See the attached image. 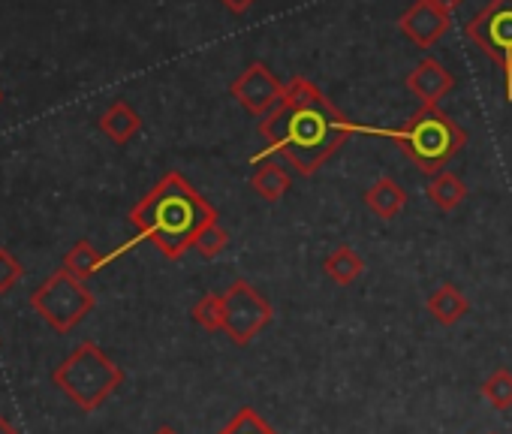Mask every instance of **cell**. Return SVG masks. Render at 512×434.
Listing matches in <instances>:
<instances>
[{
    "instance_id": "1",
    "label": "cell",
    "mask_w": 512,
    "mask_h": 434,
    "mask_svg": "<svg viewBox=\"0 0 512 434\" xmlns=\"http://www.w3.org/2000/svg\"><path fill=\"white\" fill-rule=\"evenodd\" d=\"M353 133L356 127L302 76L287 82L281 106L260 121L266 154H281L299 175H314Z\"/></svg>"
},
{
    "instance_id": "2",
    "label": "cell",
    "mask_w": 512,
    "mask_h": 434,
    "mask_svg": "<svg viewBox=\"0 0 512 434\" xmlns=\"http://www.w3.org/2000/svg\"><path fill=\"white\" fill-rule=\"evenodd\" d=\"M211 221H217L214 205L181 172H166L130 211L139 239H148L166 260H181Z\"/></svg>"
},
{
    "instance_id": "3",
    "label": "cell",
    "mask_w": 512,
    "mask_h": 434,
    "mask_svg": "<svg viewBox=\"0 0 512 434\" xmlns=\"http://www.w3.org/2000/svg\"><path fill=\"white\" fill-rule=\"evenodd\" d=\"M404 157L425 175H440L446 163L467 145L464 127H458L440 106H422L398 130H389Z\"/></svg>"
},
{
    "instance_id": "4",
    "label": "cell",
    "mask_w": 512,
    "mask_h": 434,
    "mask_svg": "<svg viewBox=\"0 0 512 434\" xmlns=\"http://www.w3.org/2000/svg\"><path fill=\"white\" fill-rule=\"evenodd\" d=\"M52 380L79 410L94 413L124 383V371L106 350L85 341L52 371Z\"/></svg>"
},
{
    "instance_id": "5",
    "label": "cell",
    "mask_w": 512,
    "mask_h": 434,
    "mask_svg": "<svg viewBox=\"0 0 512 434\" xmlns=\"http://www.w3.org/2000/svg\"><path fill=\"white\" fill-rule=\"evenodd\" d=\"M97 299L85 287V281L73 278L67 269H58L49 275L34 293H31V308L61 335L73 332L91 311Z\"/></svg>"
},
{
    "instance_id": "6",
    "label": "cell",
    "mask_w": 512,
    "mask_h": 434,
    "mask_svg": "<svg viewBox=\"0 0 512 434\" xmlns=\"http://www.w3.org/2000/svg\"><path fill=\"white\" fill-rule=\"evenodd\" d=\"M467 37L503 70V94L512 103V0H491L467 22Z\"/></svg>"
},
{
    "instance_id": "7",
    "label": "cell",
    "mask_w": 512,
    "mask_h": 434,
    "mask_svg": "<svg viewBox=\"0 0 512 434\" xmlns=\"http://www.w3.org/2000/svg\"><path fill=\"white\" fill-rule=\"evenodd\" d=\"M275 317L272 302L247 281H235L223 290V332L232 344L247 347Z\"/></svg>"
},
{
    "instance_id": "8",
    "label": "cell",
    "mask_w": 512,
    "mask_h": 434,
    "mask_svg": "<svg viewBox=\"0 0 512 434\" xmlns=\"http://www.w3.org/2000/svg\"><path fill=\"white\" fill-rule=\"evenodd\" d=\"M287 85L266 67V64H250L235 82H232V97L238 106H244L250 115L266 118L269 112H275L284 100Z\"/></svg>"
},
{
    "instance_id": "9",
    "label": "cell",
    "mask_w": 512,
    "mask_h": 434,
    "mask_svg": "<svg viewBox=\"0 0 512 434\" xmlns=\"http://www.w3.org/2000/svg\"><path fill=\"white\" fill-rule=\"evenodd\" d=\"M401 34L419 46V49H431L449 28H452V16L443 13L440 7H434L431 0H416V4L401 16L398 22Z\"/></svg>"
},
{
    "instance_id": "10",
    "label": "cell",
    "mask_w": 512,
    "mask_h": 434,
    "mask_svg": "<svg viewBox=\"0 0 512 434\" xmlns=\"http://www.w3.org/2000/svg\"><path fill=\"white\" fill-rule=\"evenodd\" d=\"M407 88H410L413 97H419L422 106H437V103L455 88V79H452V73H449L440 61L425 58V61H419V64L413 67V73L407 76Z\"/></svg>"
},
{
    "instance_id": "11",
    "label": "cell",
    "mask_w": 512,
    "mask_h": 434,
    "mask_svg": "<svg viewBox=\"0 0 512 434\" xmlns=\"http://www.w3.org/2000/svg\"><path fill=\"white\" fill-rule=\"evenodd\" d=\"M365 208L368 211H374L380 221H395V217L404 211V205H407V190L395 181V178H389V175H383V178H377L368 190H365Z\"/></svg>"
},
{
    "instance_id": "12",
    "label": "cell",
    "mask_w": 512,
    "mask_h": 434,
    "mask_svg": "<svg viewBox=\"0 0 512 434\" xmlns=\"http://www.w3.org/2000/svg\"><path fill=\"white\" fill-rule=\"evenodd\" d=\"M139 127H142V118H139V112H136L127 100H115V103L103 112V118H100V130H103L115 145H127V142L139 133Z\"/></svg>"
},
{
    "instance_id": "13",
    "label": "cell",
    "mask_w": 512,
    "mask_h": 434,
    "mask_svg": "<svg viewBox=\"0 0 512 434\" xmlns=\"http://www.w3.org/2000/svg\"><path fill=\"white\" fill-rule=\"evenodd\" d=\"M467 311H470V302H467V296L455 284H440L428 296V314L440 326H455Z\"/></svg>"
},
{
    "instance_id": "14",
    "label": "cell",
    "mask_w": 512,
    "mask_h": 434,
    "mask_svg": "<svg viewBox=\"0 0 512 434\" xmlns=\"http://www.w3.org/2000/svg\"><path fill=\"white\" fill-rule=\"evenodd\" d=\"M290 184H293L290 172L281 163H272V160L260 163V166H256V172L250 175L253 193L260 196V199H266V202H281L287 196Z\"/></svg>"
},
{
    "instance_id": "15",
    "label": "cell",
    "mask_w": 512,
    "mask_h": 434,
    "mask_svg": "<svg viewBox=\"0 0 512 434\" xmlns=\"http://www.w3.org/2000/svg\"><path fill=\"white\" fill-rule=\"evenodd\" d=\"M323 272L329 281H335L338 287H350L359 281V275L365 272V260L350 248V245H341L335 248L326 260H323Z\"/></svg>"
},
{
    "instance_id": "16",
    "label": "cell",
    "mask_w": 512,
    "mask_h": 434,
    "mask_svg": "<svg viewBox=\"0 0 512 434\" xmlns=\"http://www.w3.org/2000/svg\"><path fill=\"white\" fill-rule=\"evenodd\" d=\"M428 199L431 205H437L440 211H455L464 199H467V184L455 175V172H440L428 181Z\"/></svg>"
},
{
    "instance_id": "17",
    "label": "cell",
    "mask_w": 512,
    "mask_h": 434,
    "mask_svg": "<svg viewBox=\"0 0 512 434\" xmlns=\"http://www.w3.org/2000/svg\"><path fill=\"white\" fill-rule=\"evenodd\" d=\"M109 263V257H103L91 242H76L73 248H70V254L64 257V266L61 269H67L73 278H79V281H88L91 275H97L103 266Z\"/></svg>"
},
{
    "instance_id": "18",
    "label": "cell",
    "mask_w": 512,
    "mask_h": 434,
    "mask_svg": "<svg viewBox=\"0 0 512 434\" xmlns=\"http://www.w3.org/2000/svg\"><path fill=\"white\" fill-rule=\"evenodd\" d=\"M190 317L205 332H223V293H205L193 305Z\"/></svg>"
},
{
    "instance_id": "19",
    "label": "cell",
    "mask_w": 512,
    "mask_h": 434,
    "mask_svg": "<svg viewBox=\"0 0 512 434\" xmlns=\"http://www.w3.org/2000/svg\"><path fill=\"white\" fill-rule=\"evenodd\" d=\"M482 398L494 407V410H509L512 407V374L506 368L491 371L482 380Z\"/></svg>"
},
{
    "instance_id": "20",
    "label": "cell",
    "mask_w": 512,
    "mask_h": 434,
    "mask_svg": "<svg viewBox=\"0 0 512 434\" xmlns=\"http://www.w3.org/2000/svg\"><path fill=\"white\" fill-rule=\"evenodd\" d=\"M217 434H278L253 407H241Z\"/></svg>"
},
{
    "instance_id": "21",
    "label": "cell",
    "mask_w": 512,
    "mask_h": 434,
    "mask_svg": "<svg viewBox=\"0 0 512 434\" xmlns=\"http://www.w3.org/2000/svg\"><path fill=\"white\" fill-rule=\"evenodd\" d=\"M226 245H229V233L220 227V221H211L199 236H196V251L205 257V260H214V257H220L223 251H226Z\"/></svg>"
},
{
    "instance_id": "22",
    "label": "cell",
    "mask_w": 512,
    "mask_h": 434,
    "mask_svg": "<svg viewBox=\"0 0 512 434\" xmlns=\"http://www.w3.org/2000/svg\"><path fill=\"white\" fill-rule=\"evenodd\" d=\"M22 278H25V266L7 248H0V296L10 293Z\"/></svg>"
},
{
    "instance_id": "23",
    "label": "cell",
    "mask_w": 512,
    "mask_h": 434,
    "mask_svg": "<svg viewBox=\"0 0 512 434\" xmlns=\"http://www.w3.org/2000/svg\"><path fill=\"white\" fill-rule=\"evenodd\" d=\"M220 4H223L229 13H247V10L256 4V0H220Z\"/></svg>"
},
{
    "instance_id": "24",
    "label": "cell",
    "mask_w": 512,
    "mask_h": 434,
    "mask_svg": "<svg viewBox=\"0 0 512 434\" xmlns=\"http://www.w3.org/2000/svg\"><path fill=\"white\" fill-rule=\"evenodd\" d=\"M431 4H434V7H440L443 13H449V16H452V10H458V7L464 4V0H431Z\"/></svg>"
},
{
    "instance_id": "25",
    "label": "cell",
    "mask_w": 512,
    "mask_h": 434,
    "mask_svg": "<svg viewBox=\"0 0 512 434\" xmlns=\"http://www.w3.org/2000/svg\"><path fill=\"white\" fill-rule=\"evenodd\" d=\"M0 434H19V428H16L4 413H0Z\"/></svg>"
},
{
    "instance_id": "26",
    "label": "cell",
    "mask_w": 512,
    "mask_h": 434,
    "mask_svg": "<svg viewBox=\"0 0 512 434\" xmlns=\"http://www.w3.org/2000/svg\"><path fill=\"white\" fill-rule=\"evenodd\" d=\"M151 434H181V431H175L172 425H160L157 431H151Z\"/></svg>"
},
{
    "instance_id": "27",
    "label": "cell",
    "mask_w": 512,
    "mask_h": 434,
    "mask_svg": "<svg viewBox=\"0 0 512 434\" xmlns=\"http://www.w3.org/2000/svg\"><path fill=\"white\" fill-rule=\"evenodd\" d=\"M0 103H4V91H0Z\"/></svg>"
}]
</instances>
